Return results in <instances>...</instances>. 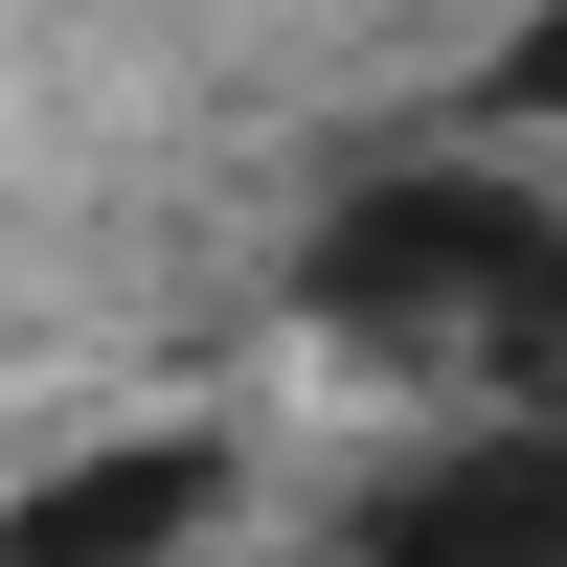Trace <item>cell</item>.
Wrapping results in <instances>:
<instances>
[{
	"label": "cell",
	"mask_w": 567,
	"mask_h": 567,
	"mask_svg": "<svg viewBox=\"0 0 567 567\" xmlns=\"http://www.w3.org/2000/svg\"><path fill=\"white\" fill-rule=\"evenodd\" d=\"M296 296L341 318L363 363H409V386L454 409H567V205L499 159H386L318 205Z\"/></svg>",
	"instance_id": "obj_1"
},
{
	"label": "cell",
	"mask_w": 567,
	"mask_h": 567,
	"mask_svg": "<svg viewBox=\"0 0 567 567\" xmlns=\"http://www.w3.org/2000/svg\"><path fill=\"white\" fill-rule=\"evenodd\" d=\"M363 567H567V409H477L363 499Z\"/></svg>",
	"instance_id": "obj_2"
},
{
	"label": "cell",
	"mask_w": 567,
	"mask_h": 567,
	"mask_svg": "<svg viewBox=\"0 0 567 567\" xmlns=\"http://www.w3.org/2000/svg\"><path fill=\"white\" fill-rule=\"evenodd\" d=\"M205 523H227V432H114L0 499V567H182Z\"/></svg>",
	"instance_id": "obj_3"
},
{
	"label": "cell",
	"mask_w": 567,
	"mask_h": 567,
	"mask_svg": "<svg viewBox=\"0 0 567 567\" xmlns=\"http://www.w3.org/2000/svg\"><path fill=\"white\" fill-rule=\"evenodd\" d=\"M477 91H499V136H567V0H523V23H499Z\"/></svg>",
	"instance_id": "obj_4"
}]
</instances>
